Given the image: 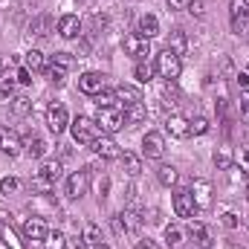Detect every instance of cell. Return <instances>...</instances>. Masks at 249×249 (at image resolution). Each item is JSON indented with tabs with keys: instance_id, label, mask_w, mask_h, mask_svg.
<instances>
[{
	"instance_id": "20",
	"label": "cell",
	"mask_w": 249,
	"mask_h": 249,
	"mask_svg": "<svg viewBox=\"0 0 249 249\" xmlns=\"http://www.w3.org/2000/svg\"><path fill=\"white\" fill-rule=\"evenodd\" d=\"M113 93H116V102H122L124 107H127V105H136V102H142V93H139L133 84H119Z\"/></svg>"
},
{
	"instance_id": "50",
	"label": "cell",
	"mask_w": 249,
	"mask_h": 249,
	"mask_svg": "<svg viewBox=\"0 0 249 249\" xmlns=\"http://www.w3.org/2000/svg\"><path fill=\"white\" fill-rule=\"evenodd\" d=\"M188 3H191V0H168V6H171L174 12H180V9H188Z\"/></svg>"
},
{
	"instance_id": "24",
	"label": "cell",
	"mask_w": 249,
	"mask_h": 249,
	"mask_svg": "<svg viewBox=\"0 0 249 249\" xmlns=\"http://www.w3.org/2000/svg\"><path fill=\"white\" fill-rule=\"evenodd\" d=\"M23 67H26L29 72H41V70H47V58H44V53H41V50H29L26 58H23Z\"/></svg>"
},
{
	"instance_id": "17",
	"label": "cell",
	"mask_w": 249,
	"mask_h": 249,
	"mask_svg": "<svg viewBox=\"0 0 249 249\" xmlns=\"http://www.w3.org/2000/svg\"><path fill=\"white\" fill-rule=\"evenodd\" d=\"M165 130H168L174 139H186V136H191V133H188V119L180 116V113H171V116L165 119Z\"/></svg>"
},
{
	"instance_id": "39",
	"label": "cell",
	"mask_w": 249,
	"mask_h": 249,
	"mask_svg": "<svg viewBox=\"0 0 249 249\" xmlns=\"http://www.w3.org/2000/svg\"><path fill=\"white\" fill-rule=\"evenodd\" d=\"M162 99L171 102V105L180 102V87H177V81H165V84H162Z\"/></svg>"
},
{
	"instance_id": "40",
	"label": "cell",
	"mask_w": 249,
	"mask_h": 249,
	"mask_svg": "<svg viewBox=\"0 0 249 249\" xmlns=\"http://www.w3.org/2000/svg\"><path fill=\"white\" fill-rule=\"evenodd\" d=\"M93 99H96L99 107H116V93H113V90H102V93H96Z\"/></svg>"
},
{
	"instance_id": "48",
	"label": "cell",
	"mask_w": 249,
	"mask_h": 249,
	"mask_svg": "<svg viewBox=\"0 0 249 249\" xmlns=\"http://www.w3.org/2000/svg\"><path fill=\"white\" fill-rule=\"evenodd\" d=\"M18 81H20V84H32V72H29L26 67H20V70H18Z\"/></svg>"
},
{
	"instance_id": "34",
	"label": "cell",
	"mask_w": 249,
	"mask_h": 249,
	"mask_svg": "<svg viewBox=\"0 0 249 249\" xmlns=\"http://www.w3.org/2000/svg\"><path fill=\"white\" fill-rule=\"evenodd\" d=\"M29 110H32V99L29 96H15L12 99V113L15 116H26Z\"/></svg>"
},
{
	"instance_id": "38",
	"label": "cell",
	"mask_w": 249,
	"mask_h": 249,
	"mask_svg": "<svg viewBox=\"0 0 249 249\" xmlns=\"http://www.w3.org/2000/svg\"><path fill=\"white\" fill-rule=\"evenodd\" d=\"M84 244H90V247H96V244H102V229L96 226V223H87L84 226Z\"/></svg>"
},
{
	"instance_id": "22",
	"label": "cell",
	"mask_w": 249,
	"mask_h": 249,
	"mask_svg": "<svg viewBox=\"0 0 249 249\" xmlns=\"http://www.w3.org/2000/svg\"><path fill=\"white\" fill-rule=\"evenodd\" d=\"M119 160H122V168H124V174H127V177H139V174H142V157H136V154L124 151Z\"/></svg>"
},
{
	"instance_id": "29",
	"label": "cell",
	"mask_w": 249,
	"mask_h": 249,
	"mask_svg": "<svg viewBox=\"0 0 249 249\" xmlns=\"http://www.w3.org/2000/svg\"><path fill=\"white\" fill-rule=\"evenodd\" d=\"M168 50L174 53V55H183L188 50V41H186V32L183 29H174L171 32V44H168Z\"/></svg>"
},
{
	"instance_id": "27",
	"label": "cell",
	"mask_w": 249,
	"mask_h": 249,
	"mask_svg": "<svg viewBox=\"0 0 249 249\" xmlns=\"http://www.w3.org/2000/svg\"><path fill=\"white\" fill-rule=\"evenodd\" d=\"M165 244L171 249H180L186 244V232H183L180 226H165Z\"/></svg>"
},
{
	"instance_id": "13",
	"label": "cell",
	"mask_w": 249,
	"mask_h": 249,
	"mask_svg": "<svg viewBox=\"0 0 249 249\" xmlns=\"http://www.w3.org/2000/svg\"><path fill=\"white\" fill-rule=\"evenodd\" d=\"M20 148H23L20 136H18L15 130H9V127H0V151H3L6 157H18Z\"/></svg>"
},
{
	"instance_id": "35",
	"label": "cell",
	"mask_w": 249,
	"mask_h": 249,
	"mask_svg": "<svg viewBox=\"0 0 249 249\" xmlns=\"http://www.w3.org/2000/svg\"><path fill=\"white\" fill-rule=\"evenodd\" d=\"M61 162H58V160H47V162H44V165H41V171H38V174H44V177H50V180H53V183H55V180H58V177H61Z\"/></svg>"
},
{
	"instance_id": "31",
	"label": "cell",
	"mask_w": 249,
	"mask_h": 249,
	"mask_svg": "<svg viewBox=\"0 0 249 249\" xmlns=\"http://www.w3.org/2000/svg\"><path fill=\"white\" fill-rule=\"evenodd\" d=\"M0 238H3V244L12 249H26L20 241H18V235H15V229L9 226V223H0Z\"/></svg>"
},
{
	"instance_id": "30",
	"label": "cell",
	"mask_w": 249,
	"mask_h": 249,
	"mask_svg": "<svg viewBox=\"0 0 249 249\" xmlns=\"http://www.w3.org/2000/svg\"><path fill=\"white\" fill-rule=\"evenodd\" d=\"M133 78L139 81V84H148L151 78H154V67L148 61H136V67H133Z\"/></svg>"
},
{
	"instance_id": "18",
	"label": "cell",
	"mask_w": 249,
	"mask_h": 249,
	"mask_svg": "<svg viewBox=\"0 0 249 249\" xmlns=\"http://www.w3.org/2000/svg\"><path fill=\"white\" fill-rule=\"evenodd\" d=\"M139 35H142V38H148V41H151V38H157V35H160V18H157V15H151V12H148V15H142V18H139Z\"/></svg>"
},
{
	"instance_id": "10",
	"label": "cell",
	"mask_w": 249,
	"mask_h": 249,
	"mask_svg": "<svg viewBox=\"0 0 249 249\" xmlns=\"http://www.w3.org/2000/svg\"><path fill=\"white\" fill-rule=\"evenodd\" d=\"M90 148H93L102 160H119V157H122V151H119V145H116V139H113L110 133H102Z\"/></svg>"
},
{
	"instance_id": "44",
	"label": "cell",
	"mask_w": 249,
	"mask_h": 249,
	"mask_svg": "<svg viewBox=\"0 0 249 249\" xmlns=\"http://www.w3.org/2000/svg\"><path fill=\"white\" fill-rule=\"evenodd\" d=\"M107 191H110V177H107V174H102V177L96 180V194H99V200H105V197H107Z\"/></svg>"
},
{
	"instance_id": "26",
	"label": "cell",
	"mask_w": 249,
	"mask_h": 249,
	"mask_svg": "<svg viewBox=\"0 0 249 249\" xmlns=\"http://www.w3.org/2000/svg\"><path fill=\"white\" fill-rule=\"evenodd\" d=\"M157 180H160L165 188H171V186H177L180 174H177V168H174V165H160V171H157Z\"/></svg>"
},
{
	"instance_id": "23",
	"label": "cell",
	"mask_w": 249,
	"mask_h": 249,
	"mask_svg": "<svg viewBox=\"0 0 249 249\" xmlns=\"http://www.w3.org/2000/svg\"><path fill=\"white\" fill-rule=\"evenodd\" d=\"M50 29H53V18H50V15H38V18L29 23V35H35V38L50 35Z\"/></svg>"
},
{
	"instance_id": "41",
	"label": "cell",
	"mask_w": 249,
	"mask_h": 249,
	"mask_svg": "<svg viewBox=\"0 0 249 249\" xmlns=\"http://www.w3.org/2000/svg\"><path fill=\"white\" fill-rule=\"evenodd\" d=\"M47 72H50V81H53V84H64V81H67V70H64V67H58V64L50 61Z\"/></svg>"
},
{
	"instance_id": "25",
	"label": "cell",
	"mask_w": 249,
	"mask_h": 249,
	"mask_svg": "<svg viewBox=\"0 0 249 249\" xmlns=\"http://www.w3.org/2000/svg\"><path fill=\"white\" fill-rule=\"evenodd\" d=\"M119 217H122V223H124V232H136L142 226V212L139 209H124Z\"/></svg>"
},
{
	"instance_id": "11",
	"label": "cell",
	"mask_w": 249,
	"mask_h": 249,
	"mask_svg": "<svg viewBox=\"0 0 249 249\" xmlns=\"http://www.w3.org/2000/svg\"><path fill=\"white\" fill-rule=\"evenodd\" d=\"M78 90L84 93V96H96V93H102L105 90V75L102 72H81L78 75Z\"/></svg>"
},
{
	"instance_id": "16",
	"label": "cell",
	"mask_w": 249,
	"mask_h": 249,
	"mask_svg": "<svg viewBox=\"0 0 249 249\" xmlns=\"http://www.w3.org/2000/svg\"><path fill=\"white\" fill-rule=\"evenodd\" d=\"M58 35L67 38V41H75L81 35V20L75 15H64L61 20H58Z\"/></svg>"
},
{
	"instance_id": "21",
	"label": "cell",
	"mask_w": 249,
	"mask_h": 249,
	"mask_svg": "<svg viewBox=\"0 0 249 249\" xmlns=\"http://www.w3.org/2000/svg\"><path fill=\"white\" fill-rule=\"evenodd\" d=\"M122 113H124V124H139V122H145V119H148V107H145L142 102L127 105Z\"/></svg>"
},
{
	"instance_id": "46",
	"label": "cell",
	"mask_w": 249,
	"mask_h": 249,
	"mask_svg": "<svg viewBox=\"0 0 249 249\" xmlns=\"http://www.w3.org/2000/svg\"><path fill=\"white\" fill-rule=\"evenodd\" d=\"M188 12H191L194 18H203V12H206V6H203V0H191V3H188Z\"/></svg>"
},
{
	"instance_id": "6",
	"label": "cell",
	"mask_w": 249,
	"mask_h": 249,
	"mask_svg": "<svg viewBox=\"0 0 249 249\" xmlns=\"http://www.w3.org/2000/svg\"><path fill=\"white\" fill-rule=\"evenodd\" d=\"M142 157L145 160H162L165 157V139L157 130H148L142 139Z\"/></svg>"
},
{
	"instance_id": "53",
	"label": "cell",
	"mask_w": 249,
	"mask_h": 249,
	"mask_svg": "<svg viewBox=\"0 0 249 249\" xmlns=\"http://www.w3.org/2000/svg\"><path fill=\"white\" fill-rule=\"evenodd\" d=\"M93 249H110V247H107V244H96Z\"/></svg>"
},
{
	"instance_id": "49",
	"label": "cell",
	"mask_w": 249,
	"mask_h": 249,
	"mask_svg": "<svg viewBox=\"0 0 249 249\" xmlns=\"http://www.w3.org/2000/svg\"><path fill=\"white\" fill-rule=\"evenodd\" d=\"M133 249H160V247H157V241H151V238H142V241H139Z\"/></svg>"
},
{
	"instance_id": "1",
	"label": "cell",
	"mask_w": 249,
	"mask_h": 249,
	"mask_svg": "<svg viewBox=\"0 0 249 249\" xmlns=\"http://www.w3.org/2000/svg\"><path fill=\"white\" fill-rule=\"evenodd\" d=\"M70 133H72V139H75L78 145L90 148V145L102 136V127L96 124V119H90V116H75V119L70 122Z\"/></svg>"
},
{
	"instance_id": "51",
	"label": "cell",
	"mask_w": 249,
	"mask_h": 249,
	"mask_svg": "<svg viewBox=\"0 0 249 249\" xmlns=\"http://www.w3.org/2000/svg\"><path fill=\"white\" fill-rule=\"evenodd\" d=\"M235 78H238V87H241V90H247L249 87V72H238Z\"/></svg>"
},
{
	"instance_id": "33",
	"label": "cell",
	"mask_w": 249,
	"mask_h": 249,
	"mask_svg": "<svg viewBox=\"0 0 249 249\" xmlns=\"http://www.w3.org/2000/svg\"><path fill=\"white\" fill-rule=\"evenodd\" d=\"M209 127H212V124H209L206 116H194V119H188V133H191V136H206Z\"/></svg>"
},
{
	"instance_id": "55",
	"label": "cell",
	"mask_w": 249,
	"mask_h": 249,
	"mask_svg": "<svg viewBox=\"0 0 249 249\" xmlns=\"http://www.w3.org/2000/svg\"><path fill=\"white\" fill-rule=\"evenodd\" d=\"M232 249H244V247H232Z\"/></svg>"
},
{
	"instance_id": "52",
	"label": "cell",
	"mask_w": 249,
	"mask_h": 249,
	"mask_svg": "<svg viewBox=\"0 0 249 249\" xmlns=\"http://www.w3.org/2000/svg\"><path fill=\"white\" fill-rule=\"evenodd\" d=\"M113 232H116V235H124V223H122V217H119V214L113 217Z\"/></svg>"
},
{
	"instance_id": "47",
	"label": "cell",
	"mask_w": 249,
	"mask_h": 249,
	"mask_svg": "<svg viewBox=\"0 0 249 249\" xmlns=\"http://www.w3.org/2000/svg\"><path fill=\"white\" fill-rule=\"evenodd\" d=\"M223 226H229V229H238V226H241V220H238V214H232V212H226V214H223Z\"/></svg>"
},
{
	"instance_id": "37",
	"label": "cell",
	"mask_w": 249,
	"mask_h": 249,
	"mask_svg": "<svg viewBox=\"0 0 249 249\" xmlns=\"http://www.w3.org/2000/svg\"><path fill=\"white\" fill-rule=\"evenodd\" d=\"M41 244H44V249H67V238H64V232H50Z\"/></svg>"
},
{
	"instance_id": "28",
	"label": "cell",
	"mask_w": 249,
	"mask_h": 249,
	"mask_svg": "<svg viewBox=\"0 0 249 249\" xmlns=\"http://www.w3.org/2000/svg\"><path fill=\"white\" fill-rule=\"evenodd\" d=\"M15 84H18V72L0 70V96H12L15 93Z\"/></svg>"
},
{
	"instance_id": "3",
	"label": "cell",
	"mask_w": 249,
	"mask_h": 249,
	"mask_svg": "<svg viewBox=\"0 0 249 249\" xmlns=\"http://www.w3.org/2000/svg\"><path fill=\"white\" fill-rule=\"evenodd\" d=\"M96 124L102 127V133H116V130H122L124 127V113L119 107H99V113H96Z\"/></svg>"
},
{
	"instance_id": "14",
	"label": "cell",
	"mask_w": 249,
	"mask_h": 249,
	"mask_svg": "<svg viewBox=\"0 0 249 249\" xmlns=\"http://www.w3.org/2000/svg\"><path fill=\"white\" fill-rule=\"evenodd\" d=\"M81 194H87V168L84 171H72L67 177V197L78 200Z\"/></svg>"
},
{
	"instance_id": "19",
	"label": "cell",
	"mask_w": 249,
	"mask_h": 249,
	"mask_svg": "<svg viewBox=\"0 0 249 249\" xmlns=\"http://www.w3.org/2000/svg\"><path fill=\"white\" fill-rule=\"evenodd\" d=\"M23 151H26V157H29V160H41V157L50 151V145H47L41 136H29V139L23 142Z\"/></svg>"
},
{
	"instance_id": "12",
	"label": "cell",
	"mask_w": 249,
	"mask_h": 249,
	"mask_svg": "<svg viewBox=\"0 0 249 249\" xmlns=\"http://www.w3.org/2000/svg\"><path fill=\"white\" fill-rule=\"evenodd\" d=\"M47 235H50V229H47L44 217H38V214L26 217V223H23V238L26 241H44Z\"/></svg>"
},
{
	"instance_id": "54",
	"label": "cell",
	"mask_w": 249,
	"mask_h": 249,
	"mask_svg": "<svg viewBox=\"0 0 249 249\" xmlns=\"http://www.w3.org/2000/svg\"><path fill=\"white\" fill-rule=\"evenodd\" d=\"M247 197H249V177H247Z\"/></svg>"
},
{
	"instance_id": "7",
	"label": "cell",
	"mask_w": 249,
	"mask_h": 249,
	"mask_svg": "<svg viewBox=\"0 0 249 249\" xmlns=\"http://www.w3.org/2000/svg\"><path fill=\"white\" fill-rule=\"evenodd\" d=\"M122 47H124V53H127L130 58H136V61H145V58L151 55V41L142 38L139 32H136V35H127L122 41Z\"/></svg>"
},
{
	"instance_id": "43",
	"label": "cell",
	"mask_w": 249,
	"mask_h": 249,
	"mask_svg": "<svg viewBox=\"0 0 249 249\" xmlns=\"http://www.w3.org/2000/svg\"><path fill=\"white\" fill-rule=\"evenodd\" d=\"M18 188H20V180H18V177H3V180H0V191H3V194H15Z\"/></svg>"
},
{
	"instance_id": "2",
	"label": "cell",
	"mask_w": 249,
	"mask_h": 249,
	"mask_svg": "<svg viewBox=\"0 0 249 249\" xmlns=\"http://www.w3.org/2000/svg\"><path fill=\"white\" fill-rule=\"evenodd\" d=\"M154 70L160 72V78H165V81H177V78H180V72H183V61H180V55H174V53L165 47V50L157 55Z\"/></svg>"
},
{
	"instance_id": "5",
	"label": "cell",
	"mask_w": 249,
	"mask_h": 249,
	"mask_svg": "<svg viewBox=\"0 0 249 249\" xmlns=\"http://www.w3.org/2000/svg\"><path fill=\"white\" fill-rule=\"evenodd\" d=\"M47 127H50L55 136L70 127V116H67V107H64L61 102H53V105L47 107Z\"/></svg>"
},
{
	"instance_id": "8",
	"label": "cell",
	"mask_w": 249,
	"mask_h": 249,
	"mask_svg": "<svg viewBox=\"0 0 249 249\" xmlns=\"http://www.w3.org/2000/svg\"><path fill=\"white\" fill-rule=\"evenodd\" d=\"M171 206H174V214L177 217H191L197 209H194V197H191V188H174L171 194Z\"/></svg>"
},
{
	"instance_id": "15",
	"label": "cell",
	"mask_w": 249,
	"mask_h": 249,
	"mask_svg": "<svg viewBox=\"0 0 249 249\" xmlns=\"http://www.w3.org/2000/svg\"><path fill=\"white\" fill-rule=\"evenodd\" d=\"M188 232H191V238H194V244L203 249H212L214 244V235H212V229L206 226V223H200V220H194L191 226H188Z\"/></svg>"
},
{
	"instance_id": "45",
	"label": "cell",
	"mask_w": 249,
	"mask_h": 249,
	"mask_svg": "<svg viewBox=\"0 0 249 249\" xmlns=\"http://www.w3.org/2000/svg\"><path fill=\"white\" fill-rule=\"evenodd\" d=\"M53 64H58V67H64V70H70V67H72V55H70V53H55V55H53Z\"/></svg>"
},
{
	"instance_id": "42",
	"label": "cell",
	"mask_w": 249,
	"mask_h": 249,
	"mask_svg": "<svg viewBox=\"0 0 249 249\" xmlns=\"http://www.w3.org/2000/svg\"><path fill=\"white\" fill-rule=\"evenodd\" d=\"M238 110H241V122L249 124V90H241V99H238Z\"/></svg>"
},
{
	"instance_id": "4",
	"label": "cell",
	"mask_w": 249,
	"mask_h": 249,
	"mask_svg": "<svg viewBox=\"0 0 249 249\" xmlns=\"http://www.w3.org/2000/svg\"><path fill=\"white\" fill-rule=\"evenodd\" d=\"M229 20H232V32L244 35L249 23V0H229Z\"/></svg>"
},
{
	"instance_id": "32",
	"label": "cell",
	"mask_w": 249,
	"mask_h": 249,
	"mask_svg": "<svg viewBox=\"0 0 249 249\" xmlns=\"http://www.w3.org/2000/svg\"><path fill=\"white\" fill-rule=\"evenodd\" d=\"M214 165H217L220 171H229V168H232V148H226V145L217 148V151H214Z\"/></svg>"
},
{
	"instance_id": "36",
	"label": "cell",
	"mask_w": 249,
	"mask_h": 249,
	"mask_svg": "<svg viewBox=\"0 0 249 249\" xmlns=\"http://www.w3.org/2000/svg\"><path fill=\"white\" fill-rule=\"evenodd\" d=\"M29 186H32V191H38V194H50V191L55 188V183H53L50 177H44V174H35Z\"/></svg>"
},
{
	"instance_id": "9",
	"label": "cell",
	"mask_w": 249,
	"mask_h": 249,
	"mask_svg": "<svg viewBox=\"0 0 249 249\" xmlns=\"http://www.w3.org/2000/svg\"><path fill=\"white\" fill-rule=\"evenodd\" d=\"M212 194H214V191H212V183H209V180L200 177V180L191 183V197H194V209H197V212H206V209L212 206Z\"/></svg>"
}]
</instances>
